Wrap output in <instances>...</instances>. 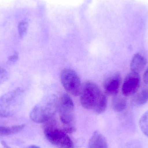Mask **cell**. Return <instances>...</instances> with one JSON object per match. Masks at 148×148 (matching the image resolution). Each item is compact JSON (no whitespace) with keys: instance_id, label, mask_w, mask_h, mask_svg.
<instances>
[{"instance_id":"1","label":"cell","mask_w":148,"mask_h":148,"mask_svg":"<svg viewBox=\"0 0 148 148\" xmlns=\"http://www.w3.org/2000/svg\"><path fill=\"white\" fill-rule=\"evenodd\" d=\"M58 100L55 95L46 97L31 110L30 119L34 122L40 123H45L51 120L58 110Z\"/></svg>"},{"instance_id":"2","label":"cell","mask_w":148,"mask_h":148,"mask_svg":"<svg viewBox=\"0 0 148 148\" xmlns=\"http://www.w3.org/2000/svg\"><path fill=\"white\" fill-rule=\"evenodd\" d=\"M24 90L17 88L7 92L0 97V117L8 118L14 115L19 110Z\"/></svg>"},{"instance_id":"3","label":"cell","mask_w":148,"mask_h":148,"mask_svg":"<svg viewBox=\"0 0 148 148\" xmlns=\"http://www.w3.org/2000/svg\"><path fill=\"white\" fill-rule=\"evenodd\" d=\"M105 95L95 83L86 82L82 85L80 94L81 105L86 109L94 111Z\"/></svg>"},{"instance_id":"4","label":"cell","mask_w":148,"mask_h":148,"mask_svg":"<svg viewBox=\"0 0 148 148\" xmlns=\"http://www.w3.org/2000/svg\"><path fill=\"white\" fill-rule=\"evenodd\" d=\"M47 123H49L44 129V133L47 140L58 148H74V144L68 134L54 126L53 118Z\"/></svg>"},{"instance_id":"5","label":"cell","mask_w":148,"mask_h":148,"mask_svg":"<svg viewBox=\"0 0 148 148\" xmlns=\"http://www.w3.org/2000/svg\"><path fill=\"white\" fill-rule=\"evenodd\" d=\"M61 82L66 91L74 96L80 95L82 85L81 79L74 70L63 69L61 73Z\"/></svg>"},{"instance_id":"6","label":"cell","mask_w":148,"mask_h":148,"mask_svg":"<svg viewBox=\"0 0 148 148\" xmlns=\"http://www.w3.org/2000/svg\"><path fill=\"white\" fill-rule=\"evenodd\" d=\"M74 108L73 101L70 96L66 93L62 94L58 100V111L63 125H70L73 123Z\"/></svg>"},{"instance_id":"7","label":"cell","mask_w":148,"mask_h":148,"mask_svg":"<svg viewBox=\"0 0 148 148\" xmlns=\"http://www.w3.org/2000/svg\"><path fill=\"white\" fill-rule=\"evenodd\" d=\"M140 86V77L139 73L131 72L124 79L122 88L123 95L125 97L134 95Z\"/></svg>"},{"instance_id":"8","label":"cell","mask_w":148,"mask_h":148,"mask_svg":"<svg viewBox=\"0 0 148 148\" xmlns=\"http://www.w3.org/2000/svg\"><path fill=\"white\" fill-rule=\"evenodd\" d=\"M121 83V76L119 73H116L107 77L103 84L106 95L115 96L119 93Z\"/></svg>"},{"instance_id":"9","label":"cell","mask_w":148,"mask_h":148,"mask_svg":"<svg viewBox=\"0 0 148 148\" xmlns=\"http://www.w3.org/2000/svg\"><path fill=\"white\" fill-rule=\"evenodd\" d=\"M88 148H108L106 138L99 131H95L90 139Z\"/></svg>"},{"instance_id":"10","label":"cell","mask_w":148,"mask_h":148,"mask_svg":"<svg viewBox=\"0 0 148 148\" xmlns=\"http://www.w3.org/2000/svg\"><path fill=\"white\" fill-rule=\"evenodd\" d=\"M147 64V60L142 55L139 53L135 54L132 58L130 63V69L134 73H140L145 68Z\"/></svg>"},{"instance_id":"11","label":"cell","mask_w":148,"mask_h":148,"mask_svg":"<svg viewBox=\"0 0 148 148\" xmlns=\"http://www.w3.org/2000/svg\"><path fill=\"white\" fill-rule=\"evenodd\" d=\"M135 94L132 100L133 103L137 106L145 104L148 101V85L143 86Z\"/></svg>"},{"instance_id":"12","label":"cell","mask_w":148,"mask_h":148,"mask_svg":"<svg viewBox=\"0 0 148 148\" xmlns=\"http://www.w3.org/2000/svg\"><path fill=\"white\" fill-rule=\"evenodd\" d=\"M118 95L114 96L112 99V108L116 112H121L126 109L127 100L125 97Z\"/></svg>"},{"instance_id":"13","label":"cell","mask_w":148,"mask_h":148,"mask_svg":"<svg viewBox=\"0 0 148 148\" xmlns=\"http://www.w3.org/2000/svg\"><path fill=\"white\" fill-rule=\"evenodd\" d=\"M24 127V125H15L10 127L0 126V136H8L18 133Z\"/></svg>"},{"instance_id":"14","label":"cell","mask_w":148,"mask_h":148,"mask_svg":"<svg viewBox=\"0 0 148 148\" xmlns=\"http://www.w3.org/2000/svg\"><path fill=\"white\" fill-rule=\"evenodd\" d=\"M139 126L142 132L148 137V110L141 117L139 121Z\"/></svg>"},{"instance_id":"15","label":"cell","mask_w":148,"mask_h":148,"mask_svg":"<svg viewBox=\"0 0 148 148\" xmlns=\"http://www.w3.org/2000/svg\"><path fill=\"white\" fill-rule=\"evenodd\" d=\"M28 24L25 21L20 22L18 25V31L20 38H23L26 34L27 31Z\"/></svg>"},{"instance_id":"16","label":"cell","mask_w":148,"mask_h":148,"mask_svg":"<svg viewBox=\"0 0 148 148\" xmlns=\"http://www.w3.org/2000/svg\"><path fill=\"white\" fill-rule=\"evenodd\" d=\"M19 53L18 52H14V53L11 55L8 58V63L9 65L14 64L19 60Z\"/></svg>"},{"instance_id":"17","label":"cell","mask_w":148,"mask_h":148,"mask_svg":"<svg viewBox=\"0 0 148 148\" xmlns=\"http://www.w3.org/2000/svg\"><path fill=\"white\" fill-rule=\"evenodd\" d=\"M8 77V73L6 69L0 67V85L6 81Z\"/></svg>"},{"instance_id":"18","label":"cell","mask_w":148,"mask_h":148,"mask_svg":"<svg viewBox=\"0 0 148 148\" xmlns=\"http://www.w3.org/2000/svg\"><path fill=\"white\" fill-rule=\"evenodd\" d=\"M127 148H142L140 143L136 140H133L129 143Z\"/></svg>"},{"instance_id":"19","label":"cell","mask_w":148,"mask_h":148,"mask_svg":"<svg viewBox=\"0 0 148 148\" xmlns=\"http://www.w3.org/2000/svg\"><path fill=\"white\" fill-rule=\"evenodd\" d=\"M143 81L146 84H148V68L144 73L143 75Z\"/></svg>"},{"instance_id":"20","label":"cell","mask_w":148,"mask_h":148,"mask_svg":"<svg viewBox=\"0 0 148 148\" xmlns=\"http://www.w3.org/2000/svg\"><path fill=\"white\" fill-rule=\"evenodd\" d=\"M27 148H40L39 147H38L37 146H35V145H32V146H29Z\"/></svg>"}]
</instances>
